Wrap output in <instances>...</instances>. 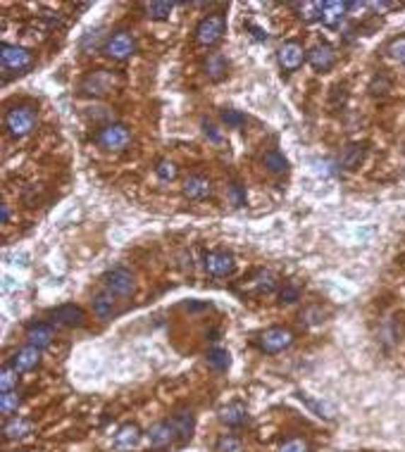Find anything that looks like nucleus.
<instances>
[{
	"instance_id": "obj_31",
	"label": "nucleus",
	"mask_w": 405,
	"mask_h": 452,
	"mask_svg": "<svg viewBox=\"0 0 405 452\" xmlns=\"http://www.w3.org/2000/svg\"><path fill=\"white\" fill-rule=\"evenodd\" d=\"M19 405H22V398L17 395V390L0 393V412H3L5 417L15 415V412L19 410Z\"/></svg>"
},
{
	"instance_id": "obj_41",
	"label": "nucleus",
	"mask_w": 405,
	"mask_h": 452,
	"mask_svg": "<svg viewBox=\"0 0 405 452\" xmlns=\"http://www.w3.org/2000/svg\"><path fill=\"white\" fill-rule=\"evenodd\" d=\"M202 127H205V134L210 136L212 141H219V134H217V131H215V127H212L210 122H205V124H202Z\"/></svg>"
},
{
	"instance_id": "obj_22",
	"label": "nucleus",
	"mask_w": 405,
	"mask_h": 452,
	"mask_svg": "<svg viewBox=\"0 0 405 452\" xmlns=\"http://www.w3.org/2000/svg\"><path fill=\"white\" fill-rule=\"evenodd\" d=\"M172 424H174L176 434H179V441H188V438H191V434H193V427H195L193 412L191 410H179L172 417Z\"/></svg>"
},
{
	"instance_id": "obj_15",
	"label": "nucleus",
	"mask_w": 405,
	"mask_h": 452,
	"mask_svg": "<svg viewBox=\"0 0 405 452\" xmlns=\"http://www.w3.org/2000/svg\"><path fill=\"white\" fill-rule=\"evenodd\" d=\"M181 191H184L186 198H191V200H205L212 195V183H210V179H205V176L193 174L184 181V188H181Z\"/></svg>"
},
{
	"instance_id": "obj_11",
	"label": "nucleus",
	"mask_w": 405,
	"mask_h": 452,
	"mask_svg": "<svg viewBox=\"0 0 405 452\" xmlns=\"http://www.w3.org/2000/svg\"><path fill=\"white\" fill-rule=\"evenodd\" d=\"M202 267H205V272L212 274V277H229V274L234 272V267H236V262H234V255L232 253L215 250L210 255H205V262H202Z\"/></svg>"
},
{
	"instance_id": "obj_19",
	"label": "nucleus",
	"mask_w": 405,
	"mask_h": 452,
	"mask_svg": "<svg viewBox=\"0 0 405 452\" xmlns=\"http://www.w3.org/2000/svg\"><path fill=\"white\" fill-rule=\"evenodd\" d=\"M246 288L251 293H256V296H265V293H272L274 288H277V277H274L272 272L260 270L253 274V279L246 281Z\"/></svg>"
},
{
	"instance_id": "obj_32",
	"label": "nucleus",
	"mask_w": 405,
	"mask_h": 452,
	"mask_svg": "<svg viewBox=\"0 0 405 452\" xmlns=\"http://www.w3.org/2000/svg\"><path fill=\"white\" fill-rule=\"evenodd\" d=\"M17 381H19V371L15 366H3V371H0V393L17 390Z\"/></svg>"
},
{
	"instance_id": "obj_4",
	"label": "nucleus",
	"mask_w": 405,
	"mask_h": 452,
	"mask_svg": "<svg viewBox=\"0 0 405 452\" xmlns=\"http://www.w3.org/2000/svg\"><path fill=\"white\" fill-rule=\"evenodd\" d=\"M103 50H105V55L110 57V60L122 62V60H129V57L136 52V41L127 29H120V31H115V34L108 36Z\"/></svg>"
},
{
	"instance_id": "obj_39",
	"label": "nucleus",
	"mask_w": 405,
	"mask_h": 452,
	"mask_svg": "<svg viewBox=\"0 0 405 452\" xmlns=\"http://www.w3.org/2000/svg\"><path fill=\"white\" fill-rule=\"evenodd\" d=\"M305 317V322H308V324H319V322H322V317H324V310H322V307H308V310H305V314H300V319H303Z\"/></svg>"
},
{
	"instance_id": "obj_28",
	"label": "nucleus",
	"mask_w": 405,
	"mask_h": 452,
	"mask_svg": "<svg viewBox=\"0 0 405 452\" xmlns=\"http://www.w3.org/2000/svg\"><path fill=\"white\" fill-rule=\"evenodd\" d=\"M263 165L267 167V172H272V174H286V172H289V162H286V157L282 153H277V150L265 153Z\"/></svg>"
},
{
	"instance_id": "obj_8",
	"label": "nucleus",
	"mask_w": 405,
	"mask_h": 452,
	"mask_svg": "<svg viewBox=\"0 0 405 452\" xmlns=\"http://www.w3.org/2000/svg\"><path fill=\"white\" fill-rule=\"evenodd\" d=\"M293 343V333L284 326H272L260 333V348L270 355H277V352H284L286 348H291Z\"/></svg>"
},
{
	"instance_id": "obj_13",
	"label": "nucleus",
	"mask_w": 405,
	"mask_h": 452,
	"mask_svg": "<svg viewBox=\"0 0 405 452\" xmlns=\"http://www.w3.org/2000/svg\"><path fill=\"white\" fill-rule=\"evenodd\" d=\"M38 362H41V348H36V345H24V348H19L15 355H12V362L10 366H15V369L22 374V371H31L36 369Z\"/></svg>"
},
{
	"instance_id": "obj_20",
	"label": "nucleus",
	"mask_w": 405,
	"mask_h": 452,
	"mask_svg": "<svg viewBox=\"0 0 405 452\" xmlns=\"http://www.w3.org/2000/svg\"><path fill=\"white\" fill-rule=\"evenodd\" d=\"M31 431H34V424L29 422V419H24V417H12L5 422V427H3V438L5 441H19V438H24V436H29Z\"/></svg>"
},
{
	"instance_id": "obj_29",
	"label": "nucleus",
	"mask_w": 405,
	"mask_h": 452,
	"mask_svg": "<svg viewBox=\"0 0 405 452\" xmlns=\"http://www.w3.org/2000/svg\"><path fill=\"white\" fill-rule=\"evenodd\" d=\"M174 3H143V12H146L148 19H167L172 15Z\"/></svg>"
},
{
	"instance_id": "obj_40",
	"label": "nucleus",
	"mask_w": 405,
	"mask_h": 452,
	"mask_svg": "<svg viewBox=\"0 0 405 452\" xmlns=\"http://www.w3.org/2000/svg\"><path fill=\"white\" fill-rule=\"evenodd\" d=\"M229 195H232L234 205H244V202H246V191L241 188V183H232V186H229Z\"/></svg>"
},
{
	"instance_id": "obj_10",
	"label": "nucleus",
	"mask_w": 405,
	"mask_h": 452,
	"mask_svg": "<svg viewBox=\"0 0 405 452\" xmlns=\"http://www.w3.org/2000/svg\"><path fill=\"white\" fill-rule=\"evenodd\" d=\"M176 438H179V434H176V429H174V424H172V419L169 422H158V424H153V427L148 429V434H146V441L150 448H155V450H162V448H169Z\"/></svg>"
},
{
	"instance_id": "obj_24",
	"label": "nucleus",
	"mask_w": 405,
	"mask_h": 452,
	"mask_svg": "<svg viewBox=\"0 0 405 452\" xmlns=\"http://www.w3.org/2000/svg\"><path fill=\"white\" fill-rule=\"evenodd\" d=\"M363 157H365V148L360 143H350V146H346L341 150V155H338V165L343 169H355V167H360Z\"/></svg>"
},
{
	"instance_id": "obj_37",
	"label": "nucleus",
	"mask_w": 405,
	"mask_h": 452,
	"mask_svg": "<svg viewBox=\"0 0 405 452\" xmlns=\"http://www.w3.org/2000/svg\"><path fill=\"white\" fill-rule=\"evenodd\" d=\"M279 452H310V445L308 441H303V438H291V441H286Z\"/></svg>"
},
{
	"instance_id": "obj_43",
	"label": "nucleus",
	"mask_w": 405,
	"mask_h": 452,
	"mask_svg": "<svg viewBox=\"0 0 405 452\" xmlns=\"http://www.w3.org/2000/svg\"><path fill=\"white\" fill-rule=\"evenodd\" d=\"M0 219H3V224H8V219H10V209H8V205H0Z\"/></svg>"
},
{
	"instance_id": "obj_33",
	"label": "nucleus",
	"mask_w": 405,
	"mask_h": 452,
	"mask_svg": "<svg viewBox=\"0 0 405 452\" xmlns=\"http://www.w3.org/2000/svg\"><path fill=\"white\" fill-rule=\"evenodd\" d=\"M217 452H244V443L234 436H222L217 441Z\"/></svg>"
},
{
	"instance_id": "obj_5",
	"label": "nucleus",
	"mask_w": 405,
	"mask_h": 452,
	"mask_svg": "<svg viewBox=\"0 0 405 452\" xmlns=\"http://www.w3.org/2000/svg\"><path fill=\"white\" fill-rule=\"evenodd\" d=\"M227 34V19L222 15H207L202 17L195 26V43L200 45H215L222 36Z\"/></svg>"
},
{
	"instance_id": "obj_26",
	"label": "nucleus",
	"mask_w": 405,
	"mask_h": 452,
	"mask_svg": "<svg viewBox=\"0 0 405 452\" xmlns=\"http://www.w3.org/2000/svg\"><path fill=\"white\" fill-rule=\"evenodd\" d=\"M298 398L303 400L308 407L315 412L317 417H322V419H334L336 417V407L331 402H326V400H317V398H312L308 395V393H298Z\"/></svg>"
},
{
	"instance_id": "obj_27",
	"label": "nucleus",
	"mask_w": 405,
	"mask_h": 452,
	"mask_svg": "<svg viewBox=\"0 0 405 452\" xmlns=\"http://www.w3.org/2000/svg\"><path fill=\"white\" fill-rule=\"evenodd\" d=\"M291 8L298 12V17L303 19V22H315V19H322L324 3H317V0H305V3H293Z\"/></svg>"
},
{
	"instance_id": "obj_14",
	"label": "nucleus",
	"mask_w": 405,
	"mask_h": 452,
	"mask_svg": "<svg viewBox=\"0 0 405 452\" xmlns=\"http://www.w3.org/2000/svg\"><path fill=\"white\" fill-rule=\"evenodd\" d=\"M308 62L312 64V69L329 71L336 64V52L329 43H317L315 48L308 52Z\"/></svg>"
},
{
	"instance_id": "obj_21",
	"label": "nucleus",
	"mask_w": 405,
	"mask_h": 452,
	"mask_svg": "<svg viewBox=\"0 0 405 452\" xmlns=\"http://www.w3.org/2000/svg\"><path fill=\"white\" fill-rule=\"evenodd\" d=\"M246 407L241 402H229L224 407H219V422L227 427H241L246 422Z\"/></svg>"
},
{
	"instance_id": "obj_7",
	"label": "nucleus",
	"mask_w": 405,
	"mask_h": 452,
	"mask_svg": "<svg viewBox=\"0 0 405 452\" xmlns=\"http://www.w3.org/2000/svg\"><path fill=\"white\" fill-rule=\"evenodd\" d=\"M103 291L115 298H127L134 293V277L127 270H113L103 277Z\"/></svg>"
},
{
	"instance_id": "obj_18",
	"label": "nucleus",
	"mask_w": 405,
	"mask_h": 452,
	"mask_svg": "<svg viewBox=\"0 0 405 452\" xmlns=\"http://www.w3.org/2000/svg\"><path fill=\"white\" fill-rule=\"evenodd\" d=\"M50 319L60 326H81L84 324V312L76 305H60L50 312Z\"/></svg>"
},
{
	"instance_id": "obj_1",
	"label": "nucleus",
	"mask_w": 405,
	"mask_h": 452,
	"mask_svg": "<svg viewBox=\"0 0 405 452\" xmlns=\"http://www.w3.org/2000/svg\"><path fill=\"white\" fill-rule=\"evenodd\" d=\"M36 122H38L36 112L29 105H15V108H10L8 112H5V129H8V134L15 136V139L29 136L31 131L36 129Z\"/></svg>"
},
{
	"instance_id": "obj_34",
	"label": "nucleus",
	"mask_w": 405,
	"mask_h": 452,
	"mask_svg": "<svg viewBox=\"0 0 405 452\" xmlns=\"http://www.w3.org/2000/svg\"><path fill=\"white\" fill-rule=\"evenodd\" d=\"M387 52H389L391 57H394L396 62L405 64V36H401V38H394V41L389 43Z\"/></svg>"
},
{
	"instance_id": "obj_2",
	"label": "nucleus",
	"mask_w": 405,
	"mask_h": 452,
	"mask_svg": "<svg viewBox=\"0 0 405 452\" xmlns=\"http://www.w3.org/2000/svg\"><path fill=\"white\" fill-rule=\"evenodd\" d=\"M0 62H3L5 79H8V74H24V71L34 67V55H31L27 48L3 43V48H0Z\"/></svg>"
},
{
	"instance_id": "obj_3",
	"label": "nucleus",
	"mask_w": 405,
	"mask_h": 452,
	"mask_svg": "<svg viewBox=\"0 0 405 452\" xmlns=\"http://www.w3.org/2000/svg\"><path fill=\"white\" fill-rule=\"evenodd\" d=\"M96 143L103 150H113V153H120L132 143V131H129L124 124H105L96 131Z\"/></svg>"
},
{
	"instance_id": "obj_16",
	"label": "nucleus",
	"mask_w": 405,
	"mask_h": 452,
	"mask_svg": "<svg viewBox=\"0 0 405 452\" xmlns=\"http://www.w3.org/2000/svg\"><path fill=\"white\" fill-rule=\"evenodd\" d=\"M55 338V331L50 324H43V322H34L27 326V340L29 345H36V348H48L50 343H53Z\"/></svg>"
},
{
	"instance_id": "obj_36",
	"label": "nucleus",
	"mask_w": 405,
	"mask_h": 452,
	"mask_svg": "<svg viewBox=\"0 0 405 452\" xmlns=\"http://www.w3.org/2000/svg\"><path fill=\"white\" fill-rule=\"evenodd\" d=\"M222 122H224L227 127L239 129V127H244V124H246V117L241 112H236V110H222Z\"/></svg>"
},
{
	"instance_id": "obj_9",
	"label": "nucleus",
	"mask_w": 405,
	"mask_h": 452,
	"mask_svg": "<svg viewBox=\"0 0 405 452\" xmlns=\"http://www.w3.org/2000/svg\"><path fill=\"white\" fill-rule=\"evenodd\" d=\"M277 60L284 71H296L300 69V64L308 60V52L303 50V45L298 41H286L282 48L277 50Z\"/></svg>"
},
{
	"instance_id": "obj_35",
	"label": "nucleus",
	"mask_w": 405,
	"mask_h": 452,
	"mask_svg": "<svg viewBox=\"0 0 405 452\" xmlns=\"http://www.w3.org/2000/svg\"><path fill=\"white\" fill-rule=\"evenodd\" d=\"M155 172H158L160 181H174V179H176V172H179V169H176V165H174V162H169V160H162L160 165L155 167Z\"/></svg>"
},
{
	"instance_id": "obj_6",
	"label": "nucleus",
	"mask_w": 405,
	"mask_h": 452,
	"mask_svg": "<svg viewBox=\"0 0 405 452\" xmlns=\"http://www.w3.org/2000/svg\"><path fill=\"white\" fill-rule=\"evenodd\" d=\"M117 83H122V79L113 74V71L108 69H96L86 74V79L81 81V91L84 93H91V95H105L110 93Z\"/></svg>"
},
{
	"instance_id": "obj_23",
	"label": "nucleus",
	"mask_w": 405,
	"mask_h": 452,
	"mask_svg": "<svg viewBox=\"0 0 405 452\" xmlns=\"http://www.w3.org/2000/svg\"><path fill=\"white\" fill-rule=\"evenodd\" d=\"M202 69H205V74L215 79V81H219V79L227 76V69H229V62H227L224 55H219V52H212V55H207V60L202 62Z\"/></svg>"
},
{
	"instance_id": "obj_12",
	"label": "nucleus",
	"mask_w": 405,
	"mask_h": 452,
	"mask_svg": "<svg viewBox=\"0 0 405 452\" xmlns=\"http://www.w3.org/2000/svg\"><path fill=\"white\" fill-rule=\"evenodd\" d=\"M141 429L136 427V424H124V427L117 429V434L113 438V443H115V450L117 452H132L139 448V443H141Z\"/></svg>"
},
{
	"instance_id": "obj_38",
	"label": "nucleus",
	"mask_w": 405,
	"mask_h": 452,
	"mask_svg": "<svg viewBox=\"0 0 405 452\" xmlns=\"http://www.w3.org/2000/svg\"><path fill=\"white\" fill-rule=\"evenodd\" d=\"M300 298V288L296 284H284V288L279 291V300L282 303H296Z\"/></svg>"
},
{
	"instance_id": "obj_42",
	"label": "nucleus",
	"mask_w": 405,
	"mask_h": 452,
	"mask_svg": "<svg viewBox=\"0 0 405 452\" xmlns=\"http://www.w3.org/2000/svg\"><path fill=\"white\" fill-rule=\"evenodd\" d=\"M370 8H372V10H377V12H382V10L394 8V3H370Z\"/></svg>"
},
{
	"instance_id": "obj_17",
	"label": "nucleus",
	"mask_w": 405,
	"mask_h": 452,
	"mask_svg": "<svg viewBox=\"0 0 405 452\" xmlns=\"http://www.w3.org/2000/svg\"><path fill=\"white\" fill-rule=\"evenodd\" d=\"M350 10V3H343V0H329V3H324L322 8V24L329 26V29H334L343 22V17L348 15Z\"/></svg>"
},
{
	"instance_id": "obj_25",
	"label": "nucleus",
	"mask_w": 405,
	"mask_h": 452,
	"mask_svg": "<svg viewBox=\"0 0 405 452\" xmlns=\"http://www.w3.org/2000/svg\"><path fill=\"white\" fill-rule=\"evenodd\" d=\"M115 303H117V298L110 296L108 291L98 293V296H96L93 300H91L96 317H101V319H110V317H113V314H115Z\"/></svg>"
},
{
	"instance_id": "obj_30",
	"label": "nucleus",
	"mask_w": 405,
	"mask_h": 452,
	"mask_svg": "<svg viewBox=\"0 0 405 452\" xmlns=\"http://www.w3.org/2000/svg\"><path fill=\"white\" fill-rule=\"evenodd\" d=\"M207 364H210L215 371H227V369H229V364H232V357H229V352H227V350L212 348L210 352H207Z\"/></svg>"
}]
</instances>
